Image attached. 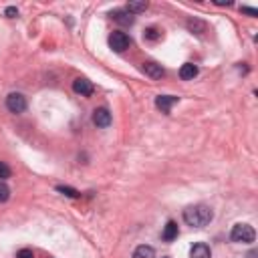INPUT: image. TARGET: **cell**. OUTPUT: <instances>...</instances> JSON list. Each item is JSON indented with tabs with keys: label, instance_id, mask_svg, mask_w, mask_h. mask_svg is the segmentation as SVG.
<instances>
[{
	"label": "cell",
	"instance_id": "6da1fadb",
	"mask_svg": "<svg viewBox=\"0 0 258 258\" xmlns=\"http://www.w3.org/2000/svg\"><path fill=\"white\" fill-rule=\"evenodd\" d=\"M214 218V212L212 208L204 206V204H196V206H190L184 210V222L188 226H194V228H204L212 222Z\"/></svg>",
	"mask_w": 258,
	"mask_h": 258
},
{
	"label": "cell",
	"instance_id": "7a4b0ae2",
	"mask_svg": "<svg viewBox=\"0 0 258 258\" xmlns=\"http://www.w3.org/2000/svg\"><path fill=\"white\" fill-rule=\"evenodd\" d=\"M230 238H232V242L250 244L256 238V232H254V228L250 224H236L232 228V232H230Z\"/></svg>",
	"mask_w": 258,
	"mask_h": 258
},
{
	"label": "cell",
	"instance_id": "3957f363",
	"mask_svg": "<svg viewBox=\"0 0 258 258\" xmlns=\"http://www.w3.org/2000/svg\"><path fill=\"white\" fill-rule=\"evenodd\" d=\"M129 45H131V38H129L125 32L115 31V32L109 34V47H111L115 53H123V51H127Z\"/></svg>",
	"mask_w": 258,
	"mask_h": 258
},
{
	"label": "cell",
	"instance_id": "277c9868",
	"mask_svg": "<svg viewBox=\"0 0 258 258\" xmlns=\"http://www.w3.org/2000/svg\"><path fill=\"white\" fill-rule=\"evenodd\" d=\"M6 107L10 113H23L27 109V97L23 93H10L6 97Z\"/></svg>",
	"mask_w": 258,
	"mask_h": 258
},
{
	"label": "cell",
	"instance_id": "5b68a950",
	"mask_svg": "<svg viewBox=\"0 0 258 258\" xmlns=\"http://www.w3.org/2000/svg\"><path fill=\"white\" fill-rule=\"evenodd\" d=\"M73 91L81 97H89V95H93V83L89 79L79 77V79L73 81Z\"/></svg>",
	"mask_w": 258,
	"mask_h": 258
},
{
	"label": "cell",
	"instance_id": "8992f818",
	"mask_svg": "<svg viewBox=\"0 0 258 258\" xmlns=\"http://www.w3.org/2000/svg\"><path fill=\"white\" fill-rule=\"evenodd\" d=\"M93 123H95L97 127H101V129L109 127V125H111V113H109V109H105V107H99V109H95V111H93Z\"/></svg>",
	"mask_w": 258,
	"mask_h": 258
},
{
	"label": "cell",
	"instance_id": "52a82bcc",
	"mask_svg": "<svg viewBox=\"0 0 258 258\" xmlns=\"http://www.w3.org/2000/svg\"><path fill=\"white\" fill-rule=\"evenodd\" d=\"M178 101H180V99L174 97V95H160V97H156V107H158L161 113H169L171 107H174Z\"/></svg>",
	"mask_w": 258,
	"mask_h": 258
},
{
	"label": "cell",
	"instance_id": "ba28073f",
	"mask_svg": "<svg viewBox=\"0 0 258 258\" xmlns=\"http://www.w3.org/2000/svg\"><path fill=\"white\" fill-rule=\"evenodd\" d=\"M143 73L147 75V77H152V79H161L163 75H165V71L161 69V64H158V63H154V61H147V63H143Z\"/></svg>",
	"mask_w": 258,
	"mask_h": 258
},
{
	"label": "cell",
	"instance_id": "9c48e42d",
	"mask_svg": "<svg viewBox=\"0 0 258 258\" xmlns=\"http://www.w3.org/2000/svg\"><path fill=\"white\" fill-rule=\"evenodd\" d=\"M190 258H212L210 246H208V244H204V242L194 244V246H192V250H190Z\"/></svg>",
	"mask_w": 258,
	"mask_h": 258
},
{
	"label": "cell",
	"instance_id": "30bf717a",
	"mask_svg": "<svg viewBox=\"0 0 258 258\" xmlns=\"http://www.w3.org/2000/svg\"><path fill=\"white\" fill-rule=\"evenodd\" d=\"M111 18L115 20V23H119V25H123V27H131L133 25V14H129L127 10H115V12H111Z\"/></svg>",
	"mask_w": 258,
	"mask_h": 258
},
{
	"label": "cell",
	"instance_id": "8fae6325",
	"mask_svg": "<svg viewBox=\"0 0 258 258\" xmlns=\"http://www.w3.org/2000/svg\"><path fill=\"white\" fill-rule=\"evenodd\" d=\"M161 238H163L165 242H174V240L178 238V224H176L174 220H169V222L165 224V228H163V234H161Z\"/></svg>",
	"mask_w": 258,
	"mask_h": 258
},
{
	"label": "cell",
	"instance_id": "7c38bea8",
	"mask_svg": "<svg viewBox=\"0 0 258 258\" xmlns=\"http://www.w3.org/2000/svg\"><path fill=\"white\" fill-rule=\"evenodd\" d=\"M196 75H198V67H196V64H192V63L182 64V69H180V77H182L184 81H192Z\"/></svg>",
	"mask_w": 258,
	"mask_h": 258
},
{
	"label": "cell",
	"instance_id": "4fadbf2b",
	"mask_svg": "<svg viewBox=\"0 0 258 258\" xmlns=\"http://www.w3.org/2000/svg\"><path fill=\"white\" fill-rule=\"evenodd\" d=\"M133 258H156V250L152 246H137L133 252Z\"/></svg>",
	"mask_w": 258,
	"mask_h": 258
},
{
	"label": "cell",
	"instance_id": "5bb4252c",
	"mask_svg": "<svg viewBox=\"0 0 258 258\" xmlns=\"http://www.w3.org/2000/svg\"><path fill=\"white\" fill-rule=\"evenodd\" d=\"M57 192L64 194V196H69V198H81V192H77L75 188H69V186H57Z\"/></svg>",
	"mask_w": 258,
	"mask_h": 258
},
{
	"label": "cell",
	"instance_id": "9a60e30c",
	"mask_svg": "<svg viewBox=\"0 0 258 258\" xmlns=\"http://www.w3.org/2000/svg\"><path fill=\"white\" fill-rule=\"evenodd\" d=\"M188 29H190L192 32H196V34H202V32L206 31V25L200 23V20H190V23H188Z\"/></svg>",
	"mask_w": 258,
	"mask_h": 258
},
{
	"label": "cell",
	"instance_id": "2e32d148",
	"mask_svg": "<svg viewBox=\"0 0 258 258\" xmlns=\"http://www.w3.org/2000/svg\"><path fill=\"white\" fill-rule=\"evenodd\" d=\"M145 8H147V2H129L127 12H129V14H133V12H143Z\"/></svg>",
	"mask_w": 258,
	"mask_h": 258
},
{
	"label": "cell",
	"instance_id": "e0dca14e",
	"mask_svg": "<svg viewBox=\"0 0 258 258\" xmlns=\"http://www.w3.org/2000/svg\"><path fill=\"white\" fill-rule=\"evenodd\" d=\"M8 198H10V188L4 182H0V204L6 202Z\"/></svg>",
	"mask_w": 258,
	"mask_h": 258
},
{
	"label": "cell",
	"instance_id": "ac0fdd59",
	"mask_svg": "<svg viewBox=\"0 0 258 258\" xmlns=\"http://www.w3.org/2000/svg\"><path fill=\"white\" fill-rule=\"evenodd\" d=\"M6 178H10V167L4 161H0V182H4Z\"/></svg>",
	"mask_w": 258,
	"mask_h": 258
},
{
	"label": "cell",
	"instance_id": "d6986e66",
	"mask_svg": "<svg viewBox=\"0 0 258 258\" xmlns=\"http://www.w3.org/2000/svg\"><path fill=\"white\" fill-rule=\"evenodd\" d=\"M160 36H161V32H160L158 29H154V27L145 31V38H147V40H158Z\"/></svg>",
	"mask_w": 258,
	"mask_h": 258
},
{
	"label": "cell",
	"instance_id": "ffe728a7",
	"mask_svg": "<svg viewBox=\"0 0 258 258\" xmlns=\"http://www.w3.org/2000/svg\"><path fill=\"white\" fill-rule=\"evenodd\" d=\"M16 258H34V254H32V250H29V248H23V250H18Z\"/></svg>",
	"mask_w": 258,
	"mask_h": 258
},
{
	"label": "cell",
	"instance_id": "44dd1931",
	"mask_svg": "<svg viewBox=\"0 0 258 258\" xmlns=\"http://www.w3.org/2000/svg\"><path fill=\"white\" fill-rule=\"evenodd\" d=\"M6 16H8V18H14V16H18V10H16L14 6H8V8H6Z\"/></svg>",
	"mask_w": 258,
	"mask_h": 258
},
{
	"label": "cell",
	"instance_id": "7402d4cb",
	"mask_svg": "<svg viewBox=\"0 0 258 258\" xmlns=\"http://www.w3.org/2000/svg\"><path fill=\"white\" fill-rule=\"evenodd\" d=\"M242 12L250 14V16H258V10H256V8H248V6H242Z\"/></svg>",
	"mask_w": 258,
	"mask_h": 258
},
{
	"label": "cell",
	"instance_id": "603a6c76",
	"mask_svg": "<svg viewBox=\"0 0 258 258\" xmlns=\"http://www.w3.org/2000/svg\"><path fill=\"white\" fill-rule=\"evenodd\" d=\"M216 4H218V6H224V4H226V6H230L232 2H230V0H216Z\"/></svg>",
	"mask_w": 258,
	"mask_h": 258
},
{
	"label": "cell",
	"instance_id": "cb8c5ba5",
	"mask_svg": "<svg viewBox=\"0 0 258 258\" xmlns=\"http://www.w3.org/2000/svg\"><path fill=\"white\" fill-rule=\"evenodd\" d=\"M256 256H258V252H256V250H250V252L246 254V258H256Z\"/></svg>",
	"mask_w": 258,
	"mask_h": 258
},
{
	"label": "cell",
	"instance_id": "d4e9b609",
	"mask_svg": "<svg viewBox=\"0 0 258 258\" xmlns=\"http://www.w3.org/2000/svg\"><path fill=\"white\" fill-rule=\"evenodd\" d=\"M165 258H167V256H165Z\"/></svg>",
	"mask_w": 258,
	"mask_h": 258
}]
</instances>
